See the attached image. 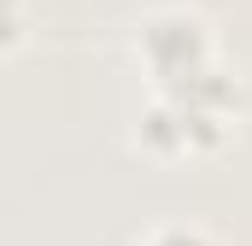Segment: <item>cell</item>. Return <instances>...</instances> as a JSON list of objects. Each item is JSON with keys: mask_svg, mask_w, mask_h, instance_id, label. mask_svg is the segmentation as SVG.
Returning a JSON list of instances; mask_svg holds the SVG:
<instances>
[{"mask_svg": "<svg viewBox=\"0 0 252 246\" xmlns=\"http://www.w3.org/2000/svg\"><path fill=\"white\" fill-rule=\"evenodd\" d=\"M24 35H30V12H24V0H0V59L18 53Z\"/></svg>", "mask_w": 252, "mask_h": 246, "instance_id": "277c9868", "label": "cell"}, {"mask_svg": "<svg viewBox=\"0 0 252 246\" xmlns=\"http://www.w3.org/2000/svg\"><path fill=\"white\" fill-rule=\"evenodd\" d=\"M135 59L147 70V88H170V82H188L199 70H211L223 59V47H217V30H211L205 12H193V6H153L135 24Z\"/></svg>", "mask_w": 252, "mask_h": 246, "instance_id": "6da1fadb", "label": "cell"}, {"mask_svg": "<svg viewBox=\"0 0 252 246\" xmlns=\"http://www.w3.org/2000/svg\"><path fill=\"white\" fill-rule=\"evenodd\" d=\"M235 129H241L235 112L199 106V100H182V94H147V106L135 118V147L158 164H176V158H205V153L229 147Z\"/></svg>", "mask_w": 252, "mask_h": 246, "instance_id": "7a4b0ae2", "label": "cell"}, {"mask_svg": "<svg viewBox=\"0 0 252 246\" xmlns=\"http://www.w3.org/2000/svg\"><path fill=\"white\" fill-rule=\"evenodd\" d=\"M135 246H217V235L199 229V223H158V229H147Z\"/></svg>", "mask_w": 252, "mask_h": 246, "instance_id": "3957f363", "label": "cell"}]
</instances>
